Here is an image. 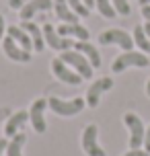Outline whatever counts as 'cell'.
<instances>
[{
	"label": "cell",
	"instance_id": "3957f363",
	"mask_svg": "<svg viewBox=\"0 0 150 156\" xmlns=\"http://www.w3.org/2000/svg\"><path fill=\"white\" fill-rule=\"evenodd\" d=\"M60 60H62L64 64H68L74 72H78L82 78H93V66H91V62H88V60L80 54V51H76V49L62 51Z\"/></svg>",
	"mask_w": 150,
	"mask_h": 156
},
{
	"label": "cell",
	"instance_id": "9c48e42d",
	"mask_svg": "<svg viewBox=\"0 0 150 156\" xmlns=\"http://www.w3.org/2000/svg\"><path fill=\"white\" fill-rule=\"evenodd\" d=\"M52 72H54V76L58 80H62L66 84H80L82 82V76H80L78 72L72 70L68 64H64L60 58H54L52 60Z\"/></svg>",
	"mask_w": 150,
	"mask_h": 156
},
{
	"label": "cell",
	"instance_id": "8fae6325",
	"mask_svg": "<svg viewBox=\"0 0 150 156\" xmlns=\"http://www.w3.org/2000/svg\"><path fill=\"white\" fill-rule=\"evenodd\" d=\"M2 49H4V54H6V58H10L12 62H21V64H27L31 62V51H27V49H23V47L16 43L12 37H4L2 39Z\"/></svg>",
	"mask_w": 150,
	"mask_h": 156
},
{
	"label": "cell",
	"instance_id": "4dcf8cb0",
	"mask_svg": "<svg viewBox=\"0 0 150 156\" xmlns=\"http://www.w3.org/2000/svg\"><path fill=\"white\" fill-rule=\"evenodd\" d=\"M144 31H146V35L150 37V23H146V25H144Z\"/></svg>",
	"mask_w": 150,
	"mask_h": 156
},
{
	"label": "cell",
	"instance_id": "ffe728a7",
	"mask_svg": "<svg viewBox=\"0 0 150 156\" xmlns=\"http://www.w3.org/2000/svg\"><path fill=\"white\" fill-rule=\"evenodd\" d=\"M134 43L142 49L144 54H150V37L146 35L144 27H140V25L134 29Z\"/></svg>",
	"mask_w": 150,
	"mask_h": 156
},
{
	"label": "cell",
	"instance_id": "44dd1931",
	"mask_svg": "<svg viewBox=\"0 0 150 156\" xmlns=\"http://www.w3.org/2000/svg\"><path fill=\"white\" fill-rule=\"evenodd\" d=\"M95 6H97V10L101 12V16H105V19H113V16L117 15L111 0H95Z\"/></svg>",
	"mask_w": 150,
	"mask_h": 156
},
{
	"label": "cell",
	"instance_id": "5bb4252c",
	"mask_svg": "<svg viewBox=\"0 0 150 156\" xmlns=\"http://www.w3.org/2000/svg\"><path fill=\"white\" fill-rule=\"evenodd\" d=\"M27 121H29V111H16L15 115H10V117H8V121H6V125H4V133H6V138L16 136V133L25 127Z\"/></svg>",
	"mask_w": 150,
	"mask_h": 156
},
{
	"label": "cell",
	"instance_id": "f546056e",
	"mask_svg": "<svg viewBox=\"0 0 150 156\" xmlns=\"http://www.w3.org/2000/svg\"><path fill=\"white\" fill-rule=\"evenodd\" d=\"M82 2H84V6H87L88 10H91V8L95 6V0H82Z\"/></svg>",
	"mask_w": 150,
	"mask_h": 156
},
{
	"label": "cell",
	"instance_id": "277c9868",
	"mask_svg": "<svg viewBox=\"0 0 150 156\" xmlns=\"http://www.w3.org/2000/svg\"><path fill=\"white\" fill-rule=\"evenodd\" d=\"M99 43L101 45H119L126 51H132L134 47V37L126 33L123 29H107L99 35Z\"/></svg>",
	"mask_w": 150,
	"mask_h": 156
},
{
	"label": "cell",
	"instance_id": "484cf974",
	"mask_svg": "<svg viewBox=\"0 0 150 156\" xmlns=\"http://www.w3.org/2000/svg\"><path fill=\"white\" fill-rule=\"evenodd\" d=\"M8 4H10V8H23V4H25V0H8Z\"/></svg>",
	"mask_w": 150,
	"mask_h": 156
},
{
	"label": "cell",
	"instance_id": "7c38bea8",
	"mask_svg": "<svg viewBox=\"0 0 150 156\" xmlns=\"http://www.w3.org/2000/svg\"><path fill=\"white\" fill-rule=\"evenodd\" d=\"M49 8H54V0H29L21 8V19L31 21L37 12H43V10H49Z\"/></svg>",
	"mask_w": 150,
	"mask_h": 156
},
{
	"label": "cell",
	"instance_id": "7a4b0ae2",
	"mask_svg": "<svg viewBox=\"0 0 150 156\" xmlns=\"http://www.w3.org/2000/svg\"><path fill=\"white\" fill-rule=\"evenodd\" d=\"M148 55L144 54V51H123L121 55H117L115 60H113V66H111V70L119 74V72H123L126 68H146L148 66Z\"/></svg>",
	"mask_w": 150,
	"mask_h": 156
},
{
	"label": "cell",
	"instance_id": "8992f818",
	"mask_svg": "<svg viewBox=\"0 0 150 156\" xmlns=\"http://www.w3.org/2000/svg\"><path fill=\"white\" fill-rule=\"evenodd\" d=\"M43 39L52 49L55 51H68V49H74V39L70 37H62L60 33L54 29V25L45 23L43 25Z\"/></svg>",
	"mask_w": 150,
	"mask_h": 156
},
{
	"label": "cell",
	"instance_id": "ba28073f",
	"mask_svg": "<svg viewBox=\"0 0 150 156\" xmlns=\"http://www.w3.org/2000/svg\"><path fill=\"white\" fill-rule=\"evenodd\" d=\"M45 107H48V99H35L33 105L29 107V121H31L33 129L37 133H43L48 129V123H45Z\"/></svg>",
	"mask_w": 150,
	"mask_h": 156
},
{
	"label": "cell",
	"instance_id": "30bf717a",
	"mask_svg": "<svg viewBox=\"0 0 150 156\" xmlns=\"http://www.w3.org/2000/svg\"><path fill=\"white\" fill-rule=\"evenodd\" d=\"M109 88H113V78L103 76V78H99V80H95L87 90V105L95 109L97 105H99V101H101V94L107 93Z\"/></svg>",
	"mask_w": 150,
	"mask_h": 156
},
{
	"label": "cell",
	"instance_id": "9a60e30c",
	"mask_svg": "<svg viewBox=\"0 0 150 156\" xmlns=\"http://www.w3.org/2000/svg\"><path fill=\"white\" fill-rule=\"evenodd\" d=\"M23 27L25 31L29 33V37H31V41H33V49L35 51H43L45 49V39H43V29H41L39 25H35V23H31V21H23Z\"/></svg>",
	"mask_w": 150,
	"mask_h": 156
},
{
	"label": "cell",
	"instance_id": "5b68a950",
	"mask_svg": "<svg viewBox=\"0 0 150 156\" xmlns=\"http://www.w3.org/2000/svg\"><path fill=\"white\" fill-rule=\"evenodd\" d=\"M123 123H126L127 129H130V148H132V150L142 148L144 133H146L142 119L136 115V113H126V115H123Z\"/></svg>",
	"mask_w": 150,
	"mask_h": 156
},
{
	"label": "cell",
	"instance_id": "7402d4cb",
	"mask_svg": "<svg viewBox=\"0 0 150 156\" xmlns=\"http://www.w3.org/2000/svg\"><path fill=\"white\" fill-rule=\"evenodd\" d=\"M68 6H70L72 10L80 16V19H84V16L91 15V10L84 6V2H82V0H68Z\"/></svg>",
	"mask_w": 150,
	"mask_h": 156
},
{
	"label": "cell",
	"instance_id": "ac0fdd59",
	"mask_svg": "<svg viewBox=\"0 0 150 156\" xmlns=\"http://www.w3.org/2000/svg\"><path fill=\"white\" fill-rule=\"evenodd\" d=\"M6 33H8V37H12L19 43V45L23 47V49H27V51H31L33 49V41H31V37H29V33L25 31L23 27H16V25H10L6 29Z\"/></svg>",
	"mask_w": 150,
	"mask_h": 156
},
{
	"label": "cell",
	"instance_id": "d6a6232c",
	"mask_svg": "<svg viewBox=\"0 0 150 156\" xmlns=\"http://www.w3.org/2000/svg\"><path fill=\"white\" fill-rule=\"evenodd\" d=\"M140 4H142V6L144 4H150V0H140Z\"/></svg>",
	"mask_w": 150,
	"mask_h": 156
},
{
	"label": "cell",
	"instance_id": "603a6c76",
	"mask_svg": "<svg viewBox=\"0 0 150 156\" xmlns=\"http://www.w3.org/2000/svg\"><path fill=\"white\" fill-rule=\"evenodd\" d=\"M111 2H113V8H115L117 15H123V16L130 15L132 8H130V2H127V0H111Z\"/></svg>",
	"mask_w": 150,
	"mask_h": 156
},
{
	"label": "cell",
	"instance_id": "836d02e7",
	"mask_svg": "<svg viewBox=\"0 0 150 156\" xmlns=\"http://www.w3.org/2000/svg\"><path fill=\"white\" fill-rule=\"evenodd\" d=\"M25 2H29V0H25Z\"/></svg>",
	"mask_w": 150,
	"mask_h": 156
},
{
	"label": "cell",
	"instance_id": "d4e9b609",
	"mask_svg": "<svg viewBox=\"0 0 150 156\" xmlns=\"http://www.w3.org/2000/svg\"><path fill=\"white\" fill-rule=\"evenodd\" d=\"M144 148H146V152H150V125L146 129V133H144Z\"/></svg>",
	"mask_w": 150,
	"mask_h": 156
},
{
	"label": "cell",
	"instance_id": "6da1fadb",
	"mask_svg": "<svg viewBox=\"0 0 150 156\" xmlns=\"http://www.w3.org/2000/svg\"><path fill=\"white\" fill-rule=\"evenodd\" d=\"M87 101L84 99H70V101H64V99H58V97H49L48 99V107L54 111L55 115H62V117H74L78 115L80 111L84 109Z\"/></svg>",
	"mask_w": 150,
	"mask_h": 156
},
{
	"label": "cell",
	"instance_id": "2e32d148",
	"mask_svg": "<svg viewBox=\"0 0 150 156\" xmlns=\"http://www.w3.org/2000/svg\"><path fill=\"white\" fill-rule=\"evenodd\" d=\"M74 49L84 55L88 62H91L93 68H99V66H101V54H99V51H97V47L91 45L88 41H74Z\"/></svg>",
	"mask_w": 150,
	"mask_h": 156
},
{
	"label": "cell",
	"instance_id": "f1b7e54d",
	"mask_svg": "<svg viewBox=\"0 0 150 156\" xmlns=\"http://www.w3.org/2000/svg\"><path fill=\"white\" fill-rule=\"evenodd\" d=\"M4 31H6V25H4V16L0 15V41L4 39V37H2V35H4Z\"/></svg>",
	"mask_w": 150,
	"mask_h": 156
},
{
	"label": "cell",
	"instance_id": "52a82bcc",
	"mask_svg": "<svg viewBox=\"0 0 150 156\" xmlns=\"http://www.w3.org/2000/svg\"><path fill=\"white\" fill-rule=\"evenodd\" d=\"M99 127L95 123H91L84 127L82 132V150L87 152V156H107L105 150L99 146Z\"/></svg>",
	"mask_w": 150,
	"mask_h": 156
},
{
	"label": "cell",
	"instance_id": "4316f807",
	"mask_svg": "<svg viewBox=\"0 0 150 156\" xmlns=\"http://www.w3.org/2000/svg\"><path fill=\"white\" fill-rule=\"evenodd\" d=\"M6 146H8V140L0 138V156H4V154H6Z\"/></svg>",
	"mask_w": 150,
	"mask_h": 156
},
{
	"label": "cell",
	"instance_id": "d6986e66",
	"mask_svg": "<svg viewBox=\"0 0 150 156\" xmlns=\"http://www.w3.org/2000/svg\"><path fill=\"white\" fill-rule=\"evenodd\" d=\"M25 140H27V136L23 132H19L16 136L10 138L6 146V156H23V146H25Z\"/></svg>",
	"mask_w": 150,
	"mask_h": 156
},
{
	"label": "cell",
	"instance_id": "4fadbf2b",
	"mask_svg": "<svg viewBox=\"0 0 150 156\" xmlns=\"http://www.w3.org/2000/svg\"><path fill=\"white\" fill-rule=\"evenodd\" d=\"M55 31L60 33L62 37H74L78 39V41H88V37H91V33H88L87 27H82L80 23H62Z\"/></svg>",
	"mask_w": 150,
	"mask_h": 156
},
{
	"label": "cell",
	"instance_id": "cb8c5ba5",
	"mask_svg": "<svg viewBox=\"0 0 150 156\" xmlns=\"http://www.w3.org/2000/svg\"><path fill=\"white\" fill-rule=\"evenodd\" d=\"M123 156H150V152H146V150H130V152H126Z\"/></svg>",
	"mask_w": 150,
	"mask_h": 156
},
{
	"label": "cell",
	"instance_id": "83f0119b",
	"mask_svg": "<svg viewBox=\"0 0 150 156\" xmlns=\"http://www.w3.org/2000/svg\"><path fill=\"white\" fill-rule=\"evenodd\" d=\"M142 16L150 23V4H144V6H142Z\"/></svg>",
	"mask_w": 150,
	"mask_h": 156
},
{
	"label": "cell",
	"instance_id": "e0dca14e",
	"mask_svg": "<svg viewBox=\"0 0 150 156\" xmlns=\"http://www.w3.org/2000/svg\"><path fill=\"white\" fill-rule=\"evenodd\" d=\"M54 10L55 16L62 21V23H78L80 16L68 6V0H54Z\"/></svg>",
	"mask_w": 150,
	"mask_h": 156
},
{
	"label": "cell",
	"instance_id": "1f68e13d",
	"mask_svg": "<svg viewBox=\"0 0 150 156\" xmlns=\"http://www.w3.org/2000/svg\"><path fill=\"white\" fill-rule=\"evenodd\" d=\"M146 94L150 97V78H148V82H146Z\"/></svg>",
	"mask_w": 150,
	"mask_h": 156
}]
</instances>
